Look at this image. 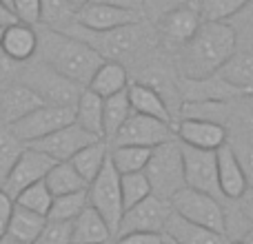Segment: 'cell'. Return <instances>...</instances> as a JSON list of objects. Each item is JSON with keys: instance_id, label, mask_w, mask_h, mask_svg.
Masks as SVG:
<instances>
[{"instance_id": "1", "label": "cell", "mask_w": 253, "mask_h": 244, "mask_svg": "<svg viewBox=\"0 0 253 244\" xmlns=\"http://www.w3.org/2000/svg\"><path fill=\"white\" fill-rule=\"evenodd\" d=\"M236 49L238 36L231 22L202 20L196 34L175 49L180 76L187 80H202L207 76H213Z\"/></svg>"}, {"instance_id": "2", "label": "cell", "mask_w": 253, "mask_h": 244, "mask_svg": "<svg viewBox=\"0 0 253 244\" xmlns=\"http://www.w3.org/2000/svg\"><path fill=\"white\" fill-rule=\"evenodd\" d=\"M36 34H38V49L34 58L56 69L65 78L74 80L80 87H87L89 78L102 62L100 53L76 36L42 25H36Z\"/></svg>"}, {"instance_id": "3", "label": "cell", "mask_w": 253, "mask_h": 244, "mask_svg": "<svg viewBox=\"0 0 253 244\" xmlns=\"http://www.w3.org/2000/svg\"><path fill=\"white\" fill-rule=\"evenodd\" d=\"M62 34H69L84 40L89 47H93L100 53L102 60H116L120 65H125V60H133L144 49V42H147V29L142 27V22L118 27V29H109V31H89L83 29L78 22H74Z\"/></svg>"}, {"instance_id": "4", "label": "cell", "mask_w": 253, "mask_h": 244, "mask_svg": "<svg viewBox=\"0 0 253 244\" xmlns=\"http://www.w3.org/2000/svg\"><path fill=\"white\" fill-rule=\"evenodd\" d=\"M142 173L151 184V193L162 200H169L175 191H180L184 187V169L182 147L178 140L173 138L153 147Z\"/></svg>"}, {"instance_id": "5", "label": "cell", "mask_w": 253, "mask_h": 244, "mask_svg": "<svg viewBox=\"0 0 253 244\" xmlns=\"http://www.w3.org/2000/svg\"><path fill=\"white\" fill-rule=\"evenodd\" d=\"M18 74H20V82H25L27 87L34 89L44 105L74 107L80 91L84 89L40 60L36 62L29 60V65L22 71H18Z\"/></svg>"}, {"instance_id": "6", "label": "cell", "mask_w": 253, "mask_h": 244, "mask_svg": "<svg viewBox=\"0 0 253 244\" xmlns=\"http://www.w3.org/2000/svg\"><path fill=\"white\" fill-rule=\"evenodd\" d=\"M169 206L175 215L184 218L187 222L200 224V227L227 236V213H224V204L218 198L196 191L191 187H182L169 198Z\"/></svg>"}, {"instance_id": "7", "label": "cell", "mask_w": 253, "mask_h": 244, "mask_svg": "<svg viewBox=\"0 0 253 244\" xmlns=\"http://www.w3.org/2000/svg\"><path fill=\"white\" fill-rule=\"evenodd\" d=\"M87 202L98 211L109 224L111 233L116 236L120 218H123V198H120V173L114 169L111 160L107 158L98 175L87 184Z\"/></svg>"}, {"instance_id": "8", "label": "cell", "mask_w": 253, "mask_h": 244, "mask_svg": "<svg viewBox=\"0 0 253 244\" xmlns=\"http://www.w3.org/2000/svg\"><path fill=\"white\" fill-rule=\"evenodd\" d=\"M74 122V107H56V105H40L38 109L29 111L20 120L4 124L20 142L29 144L38 138H44L51 131Z\"/></svg>"}, {"instance_id": "9", "label": "cell", "mask_w": 253, "mask_h": 244, "mask_svg": "<svg viewBox=\"0 0 253 244\" xmlns=\"http://www.w3.org/2000/svg\"><path fill=\"white\" fill-rule=\"evenodd\" d=\"M173 138L175 133L171 122L151 118V116H142V114H131L109 144H135V147L153 149Z\"/></svg>"}, {"instance_id": "10", "label": "cell", "mask_w": 253, "mask_h": 244, "mask_svg": "<svg viewBox=\"0 0 253 244\" xmlns=\"http://www.w3.org/2000/svg\"><path fill=\"white\" fill-rule=\"evenodd\" d=\"M182 147V169H184V187L222 200L218 187V166H215V151H202L180 142Z\"/></svg>"}, {"instance_id": "11", "label": "cell", "mask_w": 253, "mask_h": 244, "mask_svg": "<svg viewBox=\"0 0 253 244\" xmlns=\"http://www.w3.org/2000/svg\"><path fill=\"white\" fill-rule=\"evenodd\" d=\"M169 213H171L169 200H162V198L151 193L144 200L135 202L133 206L123 211V218H120L116 236H123V233H131V231L162 233Z\"/></svg>"}, {"instance_id": "12", "label": "cell", "mask_w": 253, "mask_h": 244, "mask_svg": "<svg viewBox=\"0 0 253 244\" xmlns=\"http://www.w3.org/2000/svg\"><path fill=\"white\" fill-rule=\"evenodd\" d=\"M96 140H102V138H96L93 133L84 131L83 126H78L76 122H69V124L51 131V133L44 135V138H38V140H34V142H29L27 147L38 149V151H42L44 156H49L56 162H67V160H71L74 153H78L83 147H87L89 142H96Z\"/></svg>"}, {"instance_id": "13", "label": "cell", "mask_w": 253, "mask_h": 244, "mask_svg": "<svg viewBox=\"0 0 253 244\" xmlns=\"http://www.w3.org/2000/svg\"><path fill=\"white\" fill-rule=\"evenodd\" d=\"M53 164H56V160H51V158L44 156V153L38 151V149L27 147L25 144V149H22V153L18 156V160H16V164L11 166V171L7 173L4 182L0 184V189H2L4 193H9L11 198H16L18 193H20L22 189H27L29 184L44 180L47 171L51 169Z\"/></svg>"}, {"instance_id": "14", "label": "cell", "mask_w": 253, "mask_h": 244, "mask_svg": "<svg viewBox=\"0 0 253 244\" xmlns=\"http://www.w3.org/2000/svg\"><path fill=\"white\" fill-rule=\"evenodd\" d=\"M173 133L178 142L202 151H215L229 140V129L224 124L200 118H180L173 122Z\"/></svg>"}, {"instance_id": "15", "label": "cell", "mask_w": 253, "mask_h": 244, "mask_svg": "<svg viewBox=\"0 0 253 244\" xmlns=\"http://www.w3.org/2000/svg\"><path fill=\"white\" fill-rule=\"evenodd\" d=\"M200 22H202V16L198 11V4L193 2L178 4V7H171L160 13V18H158V34H160L162 40H167L169 44H173L178 49L180 44H184L196 34Z\"/></svg>"}, {"instance_id": "16", "label": "cell", "mask_w": 253, "mask_h": 244, "mask_svg": "<svg viewBox=\"0 0 253 244\" xmlns=\"http://www.w3.org/2000/svg\"><path fill=\"white\" fill-rule=\"evenodd\" d=\"M76 22L83 29L89 31H109V29H118V27L142 22V13L131 11V9L111 7V4H102V2H87L76 11Z\"/></svg>"}, {"instance_id": "17", "label": "cell", "mask_w": 253, "mask_h": 244, "mask_svg": "<svg viewBox=\"0 0 253 244\" xmlns=\"http://www.w3.org/2000/svg\"><path fill=\"white\" fill-rule=\"evenodd\" d=\"M36 49H38V34L36 27L25 25V22H11V25L2 27V36H0V53L9 58L16 65H25V62L34 60Z\"/></svg>"}, {"instance_id": "18", "label": "cell", "mask_w": 253, "mask_h": 244, "mask_svg": "<svg viewBox=\"0 0 253 244\" xmlns=\"http://www.w3.org/2000/svg\"><path fill=\"white\" fill-rule=\"evenodd\" d=\"M215 166H218V187L222 198L229 202H236L249 189V182H247L245 173L238 164V158L229 140L215 149Z\"/></svg>"}, {"instance_id": "19", "label": "cell", "mask_w": 253, "mask_h": 244, "mask_svg": "<svg viewBox=\"0 0 253 244\" xmlns=\"http://www.w3.org/2000/svg\"><path fill=\"white\" fill-rule=\"evenodd\" d=\"M40 105H44L40 100V96L31 87H27L25 82H11L4 89H0V122L2 124H11V122L20 120L22 116H27L29 111L38 109Z\"/></svg>"}, {"instance_id": "20", "label": "cell", "mask_w": 253, "mask_h": 244, "mask_svg": "<svg viewBox=\"0 0 253 244\" xmlns=\"http://www.w3.org/2000/svg\"><path fill=\"white\" fill-rule=\"evenodd\" d=\"M126 98H129V105L133 114H142V116H151V118L165 120L173 124V111L169 109L167 100L147 82H129L126 87Z\"/></svg>"}, {"instance_id": "21", "label": "cell", "mask_w": 253, "mask_h": 244, "mask_svg": "<svg viewBox=\"0 0 253 244\" xmlns=\"http://www.w3.org/2000/svg\"><path fill=\"white\" fill-rule=\"evenodd\" d=\"M222 82L238 89L242 96L253 93V51L251 49H236L215 71Z\"/></svg>"}, {"instance_id": "22", "label": "cell", "mask_w": 253, "mask_h": 244, "mask_svg": "<svg viewBox=\"0 0 253 244\" xmlns=\"http://www.w3.org/2000/svg\"><path fill=\"white\" fill-rule=\"evenodd\" d=\"M111 236L105 218L89 204L71 220V244H107Z\"/></svg>"}, {"instance_id": "23", "label": "cell", "mask_w": 253, "mask_h": 244, "mask_svg": "<svg viewBox=\"0 0 253 244\" xmlns=\"http://www.w3.org/2000/svg\"><path fill=\"white\" fill-rule=\"evenodd\" d=\"M165 233L167 238L175 240L178 244H229V238L224 233L211 231L207 227H200V224L187 222L184 218L175 215L173 211L169 213L165 224Z\"/></svg>"}, {"instance_id": "24", "label": "cell", "mask_w": 253, "mask_h": 244, "mask_svg": "<svg viewBox=\"0 0 253 244\" xmlns=\"http://www.w3.org/2000/svg\"><path fill=\"white\" fill-rule=\"evenodd\" d=\"M129 87V74H126V67L120 65L116 60H102L98 65V69L93 71V76L89 78L87 89L93 91L96 96H100L102 100L109 96L125 91Z\"/></svg>"}, {"instance_id": "25", "label": "cell", "mask_w": 253, "mask_h": 244, "mask_svg": "<svg viewBox=\"0 0 253 244\" xmlns=\"http://www.w3.org/2000/svg\"><path fill=\"white\" fill-rule=\"evenodd\" d=\"M74 122L96 138H102V98L89 91L87 87L80 91L74 105Z\"/></svg>"}, {"instance_id": "26", "label": "cell", "mask_w": 253, "mask_h": 244, "mask_svg": "<svg viewBox=\"0 0 253 244\" xmlns=\"http://www.w3.org/2000/svg\"><path fill=\"white\" fill-rule=\"evenodd\" d=\"M107 158H109V144L105 140H96V142H89L87 147H83L78 153H74L69 162L76 169V173L84 180V184H89L102 169Z\"/></svg>"}, {"instance_id": "27", "label": "cell", "mask_w": 253, "mask_h": 244, "mask_svg": "<svg viewBox=\"0 0 253 244\" xmlns=\"http://www.w3.org/2000/svg\"><path fill=\"white\" fill-rule=\"evenodd\" d=\"M44 222H47V218H44V215L34 213V211L22 209V206L16 204V206H13L11 218H9V224H7L4 236L13 238V240H18V242L34 244L36 238H38L40 231H42Z\"/></svg>"}, {"instance_id": "28", "label": "cell", "mask_w": 253, "mask_h": 244, "mask_svg": "<svg viewBox=\"0 0 253 244\" xmlns=\"http://www.w3.org/2000/svg\"><path fill=\"white\" fill-rule=\"evenodd\" d=\"M131 114L133 111H131L129 98H126V89L102 100V140L107 144L114 140V135L118 133V129L125 124Z\"/></svg>"}, {"instance_id": "29", "label": "cell", "mask_w": 253, "mask_h": 244, "mask_svg": "<svg viewBox=\"0 0 253 244\" xmlns=\"http://www.w3.org/2000/svg\"><path fill=\"white\" fill-rule=\"evenodd\" d=\"M149 147H135V144H109V160L114 169L123 173H133L142 171L149 160Z\"/></svg>"}, {"instance_id": "30", "label": "cell", "mask_w": 253, "mask_h": 244, "mask_svg": "<svg viewBox=\"0 0 253 244\" xmlns=\"http://www.w3.org/2000/svg\"><path fill=\"white\" fill-rule=\"evenodd\" d=\"M44 184L51 191V196H62V193H74L87 189L84 180L76 173V169L71 166V162H56L44 175Z\"/></svg>"}, {"instance_id": "31", "label": "cell", "mask_w": 253, "mask_h": 244, "mask_svg": "<svg viewBox=\"0 0 253 244\" xmlns=\"http://www.w3.org/2000/svg\"><path fill=\"white\" fill-rule=\"evenodd\" d=\"M76 11L65 0H40V22L38 25L49 27L56 31H67L76 22Z\"/></svg>"}, {"instance_id": "32", "label": "cell", "mask_w": 253, "mask_h": 244, "mask_svg": "<svg viewBox=\"0 0 253 244\" xmlns=\"http://www.w3.org/2000/svg\"><path fill=\"white\" fill-rule=\"evenodd\" d=\"M87 189L74 193H62V196H53L51 206H49L47 220H62V222H71L80 211L87 206Z\"/></svg>"}, {"instance_id": "33", "label": "cell", "mask_w": 253, "mask_h": 244, "mask_svg": "<svg viewBox=\"0 0 253 244\" xmlns=\"http://www.w3.org/2000/svg\"><path fill=\"white\" fill-rule=\"evenodd\" d=\"M51 200H53V196H51V191L47 189L44 180L29 184V187L22 189V191L13 198V202H16L18 206L29 209V211H34V213H40V215H44V218H47V213H49Z\"/></svg>"}, {"instance_id": "34", "label": "cell", "mask_w": 253, "mask_h": 244, "mask_svg": "<svg viewBox=\"0 0 253 244\" xmlns=\"http://www.w3.org/2000/svg\"><path fill=\"white\" fill-rule=\"evenodd\" d=\"M151 196V184H149L147 175L142 171H133V173L120 175V198H123V209H129L135 202L144 200Z\"/></svg>"}, {"instance_id": "35", "label": "cell", "mask_w": 253, "mask_h": 244, "mask_svg": "<svg viewBox=\"0 0 253 244\" xmlns=\"http://www.w3.org/2000/svg\"><path fill=\"white\" fill-rule=\"evenodd\" d=\"M251 0H198L202 20H231Z\"/></svg>"}, {"instance_id": "36", "label": "cell", "mask_w": 253, "mask_h": 244, "mask_svg": "<svg viewBox=\"0 0 253 244\" xmlns=\"http://www.w3.org/2000/svg\"><path fill=\"white\" fill-rule=\"evenodd\" d=\"M233 124L242 135L251 133L253 135V93L240 96L236 100L229 102V118H227V129Z\"/></svg>"}, {"instance_id": "37", "label": "cell", "mask_w": 253, "mask_h": 244, "mask_svg": "<svg viewBox=\"0 0 253 244\" xmlns=\"http://www.w3.org/2000/svg\"><path fill=\"white\" fill-rule=\"evenodd\" d=\"M22 149H25V142H20L4 124L0 126V184L4 182L7 173L11 171V166L16 164Z\"/></svg>"}, {"instance_id": "38", "label": "cell", "mask_w": 253, "mask_h": 244, "mask_svg": "<svg viewBox=\"0 0 253 244\" xmlns=\"http://www.w3.org/2000/svg\"><path fill=\"white\" fill-rule=\"evenodd\" d=\"M229 144L236 153L238 164H240L249 187H253V140H249L247 135H236V138L229 140Z\"/></svg>"}, {"instance_id": "39", "label": "cell", "mask_w": 253, "mask_h": 244, "mask_svg": "<svg viewBox=\"0 0 253 244\" xmlns=\"http://www.w3.org/2000/svg\"><path fill=\"white\" fill-rule=\"evenodd\" d=\"M34 244H71V222L47 220Z\"/></svg>"}, {"instance_id": "40", "label": "cell", "mask_w": 253, "mask_h": 244, "mask_svg": "<svg viewBox=\"0 0 253 244\" xmlns=\"http://www.w3.org/2000/svg\"><path fill=\"white\" fill-rule=\"evenodd\" d=\"M11 13L18 22L36 27L40 22V0H11Z\"/></svg>"}, {"instance_id": "41", "label": "cell", "mask_w": 253, "mask_h": 244, "mask_svg": "<svg viewBox=\"0 0 253 244\" xmlns=\"http://www.w3.org/2000/svg\"><path fill=\"white\" fill-rule=\"evenodd\" d=\"M236 20H242V22H231V27L236 29V36H238V42H240L242 38H247L249 40V49L253 51V0L249 4H247L242 11H238L236 16Z\"/></svg>"}, {"instance_id": "42", "label": "cell", "mask_w": 253, "mask_h": 244, "mask_svg": "<svg viewBox=\"0 0 253 244\" xmlns=\"http://www.w3.org/2000/svg\"><path fill=\"white\" fill-rule=\"evenodd\" d=\"M116 244H165V233L151 231H131L116 236Z\"/></svg>"}, {"instance_id": "43", "label": "cell", "mask_w": 253, "mask_h": 244, "mask_svg": "<svg viewBox=\"0 0 253 244\" xmlns=\"http://www.w3.org/2000/svg\"><path fill=\"white\" fill-rule=\"evenodd\" d=\"M13 206H16L13 198L0 189V238H2L4 231H7V224H9V218H11V213H13Z\"/></svg>"}, {"instance_id": "44", "label": "cell", "mask_w": 253, "mask_h": 244, "mask_svg": "<svg viewBox=\"0 0 253 244\" xmlns=\"http://www.w3.org/2000/svg\"><path fill=\"white\" fill-rule=\"evenodd\" d=\"M236 204H238V211L242 213V218H245L249 224H253V187H249L240 198H238Z\"/></svg>"}, {"instance_id": "45", "label": "cell", "mask_w": 253, "mask_h": 244, "mask_svg": "<svg viewBox=\"0 0 253 244\" xmlns=\"http://www.w3.org/2000/svg\"><path fill=\"white\" fill-rule=\"evenodd\" d=\"M91 2H102V4H111V7H120V9H131V11H140L144 9V0H91Z\"/></svg>"}, {"instance_id": "46", "label": "cell", "mask_w": 253, "mask_h": 244, "mask_svg": "<svg viewBox=\"0 0 253 244\" xmlns=\"http://www.w3.org/2000/svg\"><path fill=\"white\" fill-rule=\"evenodd\" d=\"M11 22H16V18H13L11 9H9L7 4L0 2V27H7V25H11Z\"/></svg>"}, {"instance_id": "47", "label": "cell", "mask_w": 253, "mask_h": 244, "mask_svg": "<svg viewBox=\"0 0 253 244\" xmlns=\"http://www.w3.org/2000/svg\"><path fill=\"white\" fill-rule=\"evenodd\" d=\"M162 2V9H171V7H178V4H187V2H193V0H160Z\"/></svg>"}, {"instance_id": "48", "label": "cell", "mask_w": 253, "mask_h": 244, "mask_svg": "<svg viewBox=\"0 0 253 244\" xmlns=\"http://www.w3.org/2000/svg\"><path fill=\"white\" fill-rule=\"evenodd\" d=\"M238 240H240L242 244H253V224H251L249 229H247L245 233H242L240 238H238Z\"/></svg>"}, {"instance_id": "49", "label": "cell", "mask_w": 253, "mask_h": 244, "mask_svg": "<svg viewBox=\"0 0 253 244\" xmlns=\"http://www.w3.org/2000/svg\"><path fill=\"white\" fill-rule=\"evenodd\" d=\"M65 2H69L71 7H76V9H80L83 4H87V2H91V0H65Z\"/></svg>"}, {"instance_id": "50", "label": "cell", "mask_w": 253, "mask_h": 244, "mask_svg": "<svg viewBox=\"0 0 253 244\" xmlns=\"http://www.w3.org/2000/svg\"><path fill=\"white\" fill-rule=\"evenodd\" d=\"M0 244H25V242H18V240H13V238H9V236H2L0 238Z\"/></svg>"}, {"instance_id": "51", "label": "cell", "mask_w": 253, "mask_h": 244, "mask_svg": "<svg viewBox=\"0 0 253 244\" xmlns=\"http://www.w3.org/2000/svg\"><path fill=\"white\" fill-rule=\"evenodd\" d=\"M165 244H178V242H175V240H171V238H167V236H165Z\"/></svg>"}, {"instance_id": "52", "label": "cell", "mask_w": 253, "mask_h": 244, "mask_svg": "<svg viewBox=\"0 0 253 244\" xmlns=\"http://www.w3.org/2000/svg\"><path fill=\"white\" fill-rule=\"evenodd\" d=\"M2 4H7V7H11V0H0Z\"/></svg>"}, {"instance_id": "53", "label": "cell", "mask_w": 253, "mask_h": 244, "mask_svg": "<svg viewBox=\"0 0 253 244\" xmlns=\"http://www.w3.org/2000/svg\"><path fill=\"white\" fill-rule=\"evenodd\" d=\"M0 36H2V27H0Z\"/></svg>"}, {"instance_id": "54", "label": "cell", "mask_w": 253, "mask_h": 244, "mask_svg": "<svg viewBox=\"0 0 253 244\" xmlns=\"http://www.w3.org/2000/svg\"><path fill=\"white\" fill-rule=\"evenodd\" d=\"M0 126H2V122H0Z\"/></svg>"}]
</instances>
